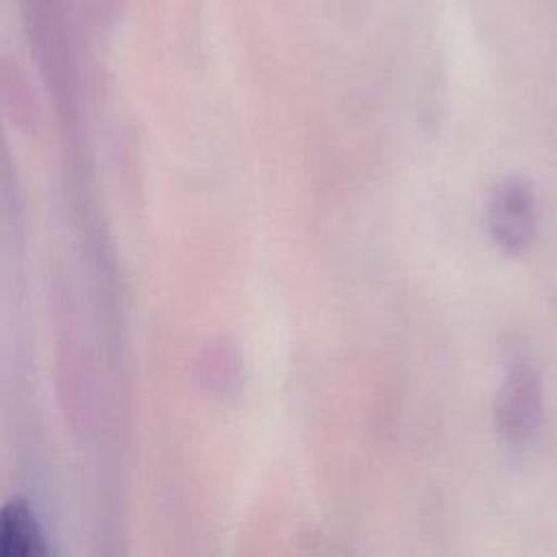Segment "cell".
Listing matches in <instances>:
<instances>
[{
	"label": "cell",
	"mask_w": 557,
	"mask_h": 557,
	"mask_svg": "<svg viewBox=\"0 0 557 557\" xmlns=\"http://www.w3.org/2000/svg\"><path fill=\"white\" fill-rule=\"evenodd\" d=\"M490 233L496 246L509 255L522 252L535 233V198L527 183L518 178L503 181L490 200Z\"/></svg>",
	"instance_id": "2"
},
{
	"label": "cell",
	"mask_w": 557,
	"mask_h": 557,
	"mask_svg": "<svg viewBox=\"0 0 557 557\" xmlns=\"http://www.w3.org/2000/svg\"><path fill=\"white\" fill-rule=\"evenodd\" d=\"M46 535L33 505L13 496L0 505V557L46 555Z\"/></svg>",
	"instance_id": "3"
},
{
	"label": "cell",
	"mask_w": 557,
	"mask_h": 557,
	"mask_svg": "<svg viewBox=\"0 0 557 557\" xmlns=\"http://www.w3.org/2000/svg\"><path fill=\"white\" fill-rule=\"evenodd\" d=\"M542 422V383L527 361H513L500 383L494 405V424L511 448L527 446Z\"/></svg>",
	"instance_id": "1"
}]
</instances>
